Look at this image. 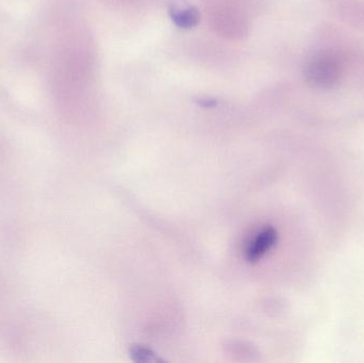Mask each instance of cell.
<instances>
[{
	"mask_svg": "<svg viewBox=\"0 0 364 363\" xmlns=\"http://www.w3.org/2000/svg\"><path fill=\"white\" fill-rule=\"evenodd\" d=\"M130 358L136 363H157L162 362L153 350L143 345H134L129 351Z\"/></svg>",
	"mask_w": 364,
	"mask_h": 363,
	"instance_id": "4",
	"label": "cell"
},
{
	"mask_svg": "<svg viewBox=\"0 0 364 363\" xmlns=\"http://www.w3.org/2000/svg\"><path fill=\"white\" fill-rule=\"evenodd\" d=\"M277 241L278 232L275 228L267 227L261 230L246 249V260L250 264H256L275 246Z\"/></svg>",
	"mask_w": 364,
	"mask_h": 363,
	"instance_id": "2",
	"label": "cell"
},
{
	"mask_svg": "<svg viewBox=\"0 0 364 363\" xmlns=\"http://www.w3.org/2000/svg\"><path fill=\"white\" fill-rule=\"evenodd\" d=\"M306 76L309 82L316 87H333L340 77L337 60L333 55H316L308 63Z\"/></svg>",
	"mask_w": 364,
	"mask_h": 363,
	"instance_id": "1",
	"label": "cell"
},
{
	"mask_svg": "<svg viewBox=\"0 0 364 363\" xmlns=\"http://www.w3.org/2000/svg\"><path fill=\"white\" fill-rule=\"evenodd\" d=\"M173 23L182 29H191L199 23V13L196 8L186 2H175L170 8Z\"/></svg>",
	"mask_w": 364,
	"mask_h": 363,
	"instance_id": "3",
	"label": "cell"
}]
</instances>
